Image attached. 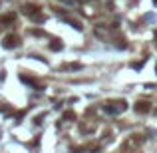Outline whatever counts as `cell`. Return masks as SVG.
I'll use <instances>...</instances> for the list:
<instances>
[{"mask_svg":"<svg viewBox=\"0 0 157 153\" xmlns=\"http://www.w3.org/2000/svg\"><path fill=\"white\" fill-rule=\"evenodd\" d=\"M18 44H20V38L16 34H8V36H4V40H2V46L6 48V50H12V48H16Z\"/></svg>","mask_w":157,"mask_h":153,"instance_id":"1","label":"cell"},{"mask_svg":"<svg viewBox=\"0 0 157 153\" xmlns=\"http://www.w3.org/2000/svg\"><path fill=\"white\" fill-rule=\"evenodd\" d=\"M135 109H137V113H147L149 111V103H147V101H137V103H135Z\"/></svg>","mask_w":157,"mask_h":153,"instance_id":"2","label":"cell"},{"mask_svg":"<svg viewBox=\"0 0 157 153\" xmlns=\"http://www.w3.org/2000/svg\"><path fill=\"white\" fill-rule=\"evenodd\" d=\"M62 48H64V44L60 40H52V44H50V50H54V52H60Z\"/></svg>","mask_w":157,"mask_h":153,"instance_id":"3","label":"cell"},{"mask_svg":"<svg viewBox=\"0 0 157 153\" xmlns=\"http://www.w3.org/2000/svg\"><path fill=\"white\" fill-rule=\"evenodd\" d=\"M24 12H26V14H32V16H34V14L38 12V6H34V4H28V6L24 8Z\"/></svg>","mask_w":157,"mask_h":153,"instance_id":"4","label":"cell"},{"mask_svg":"<svg viewBox=\"0 0 157 153\" xmlns=\"http://www.w3.org/2000/svg\"><path fill=\"white\" fill-rule=\"evenodd\" d=\"M155 42H157V30H155Z\"/></svg>","mask_w":157,"mask_h":153,"instance_id":"5","label":"cell"},{"mask_svg":"<svg viewBox=\"0 0 157 153\" xmlns=\"http://www.w3.org/2000/svg\"><path fill=\"white\" fill-rule=\"evenodd\" d=\"M153 2H155V4H157V0H153Z\"/></svg>","mask_w":157,"mask_h":153,"instance_id":"6","label":"cell"}]
</instances>
